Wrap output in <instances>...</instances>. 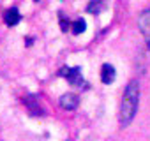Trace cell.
Here are the masks:
<instances>
[{"label":"cell","instance_id":"52a82bcc","mask_svg":"<svg viewBox=\"0 0 150 141\" xmlns=\"http://www.w3.org/2000/svg\"><path fill=\"white\" fill-rule=\"evenodd\" d=\"M71 28H72V34H83L85 32V28H87V23H85V20H76V21H74L72 25H71Z\"/></svg>","mask_w":150,"mask_h":141},{"label":"cell","instance_id":"9c48e42d","mask_svg":"<svg viewBox=\"0 0 150 141\" xmlns=\"http://www.w3.org/2000/svg\"><path fill=\"white\" fill-rule=\"evenodd\" d=\"M60 25H62V30H64V32H65V30H67V27H69V23H65V20H64V18H60Z\"/></svg>","mask_w":150,"mask_h":141},{"label":"cell","instance_id":"5b68a950","mask_svg":"<svg viewBox=\"0 0 150 141\" xmlns=\"http://www.w3.org/2000/svg\"><path fill=\"white\" fill-rule=\"evenodd\" d=\"M101 81L106 83V85L115 81V67L113 65H110V63L103 65V69H101Z\"/></svg>","mask_w":150,"mask_h":141},{"label":"cell","instance_id":"3957f363","mask_svg":"<svg viewBox=\"0 0 150 141\" xmlns=\"http://www.w3.org/2000/svg\"><path fill=\"white\" fill-rule=\"evenodd\" d=\"M138 25H139V30H141L145 41H146V48L150 49V11H145L139 14Z\"/></svg>","mask_w":150,"mask_h":141},{"label":"cell","instance_id":"ba28073f","mask_svg":"<svg viewBox=\"0 0 150 141\" xmlns=\"http://www.w3.org/2000/svg\"><path fill=\"white\" fill-rule=\"evenodd\" d=\"M103 7H104V2H103V0H92V4L88 6V13L99 14V13L103 11Z\"/></svg>","mask_w":150,"mask_h":141},{"label":"cell","instance_id":"7a4b0ae2","mask_svg":"<svg viewBox=\"0 0 150 141\" xmlns=\"http://www.w3.org/2000/svg\"><path fill=\"white\" fill-rule=\"evenodd\" d=\"M60 74L74 87H81L83 85V76H81V69L80 67H72V69H62Z\"/></svg>","mask_w":150,"mask_h":141},{"label":"cell","instance_id":"8992f818","mask_svg":"<svg viewBox=\"0 0 150 141\" xmlns=\"http://www.w3.org/2000/svg\"><path fill=\"white\" fill-rule=\"evenodd\" d=\"M4 20H6V23L9 25V27H14V25H18L20 23V20H21V14H20V11L18 9H7L6 11V14H4Z\"/></svg>","mask_w":150,"mask_h":141},{"label":"cell","instance_id":"277c9868","mask_svg":"<svg viewBox=\"0 0 150 141\" xmlns=\"http://www.w3.org/2000/svg\"><path fill=\"white\" fill-rule=\"evenodd\" d=\"M78 104H80V99H78V95L76 94H64L62 97H60V106L64 108V109H76L78 108Z\"/></svg>","mask_w":150,"mask_h":141},{"label":"cell","instance_id":"6da1fadb","mask_svg":"<svg viewBox=\"0 0 150 141\" xmlns=\"http://www.w3.org/2000/svg\"><path fill=\"white\" fill-rule=\"evenodd\" d=\"M138 102H139V85L138 81H131L122 95V102H120V123L124 127H127L136 111H138Z\"/></svg>","mask_w":150,"mask_h":141}]
</instances>
